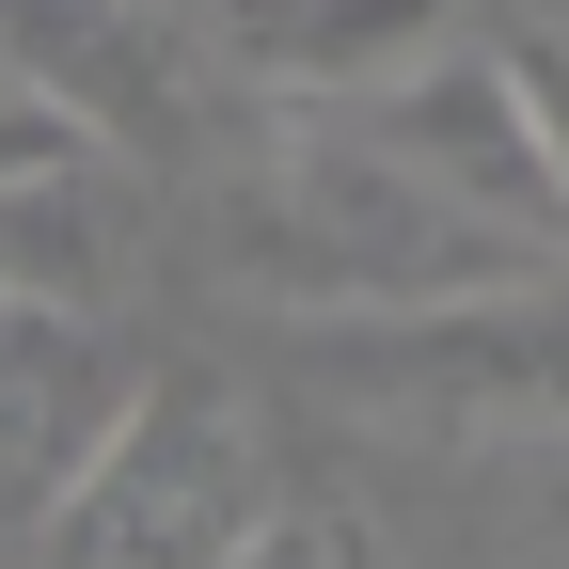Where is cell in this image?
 <instances>
[{
  "label": "cell",
  "mask_w": 569,
  "mask_h": 569,
  "mask_svg": "<svg viewBox=\"0 0 569 569\" xmlns=\"http://www.w3.org/2000/svg\"><path fill=\"white\" fill-rule=\"evenodd\" d=\"M238 253L269 269V301L301 317H427V301H490V284H538L553 253L507 238L490 206H459L443 174L380 127H301L269 142V174L238 206Z\"/></svg>",
  "instance_id": "cell-1"
},
{
  "label": "cell",
  "mask_w": 569,
  "mask_h": 569,
  "mask_svg": "<svg viewBox=\"0 0 569 569\" xmlns=\"http://www.w3.org/2000/svg\"><path fill=\"white\" fill-rule=\"evenodd\" d=\"M269 522L253 490V427L206 380H142V411L111 427V459L17 538V569H238V538Z\"/></svg>",
  "instance_id": "cell-2"
},
{
  "label": "cell",
  "mask_w": 569,
  "mask_h": 569,
  "mask_svg": "<svg viewBox=\"0 0 569 569\" xmlns=\"http://www.w3.org/2000/svg\"><path fill=\"white\" fill-rule=\"evenodd\" d=\"M332 380L380 396L411 427H569V284H490V301H427V317H348Z\"/></svg>",
  "instance_id": "cell-3"
},
{
  "label": "cell",
  "mask_w": 569,
  "mask_h": 569,
  "mask_svg": "<svg viewBox=\"0 0 569 569\" xmlns=\"http://www.w3.org/2000/svg\"><path fill=\"white\" fill-rule=\"evenodd\" d=\"M142 380H159V365H127L80 301H17V317H0V396H17V427H0V459H17V538L111 459V427L142 411Z\"/></svg>",
  "instance_id": "cell-4"
},
{
  "label": "cell",
  "mask_w": 569,
  "mask_h": 569,
  "mask_svg": "<svg viewBox=\"0 0 569 569\" xmlns=\"http://www.w3.org/2000/svg\"><path fill=\"white\" fill-rule=\"evenodd\" d=\"M380 142H411L427 174H443L459 206H490L507 238H538V253H569V190H553V142H538V111H522V80L507 63H427V80H396L380 111H365Z\"/></svg>",
  "instance_id": "cell-5"
},
{
  "label": "cell",
  "mask_w": 569,
  "mask_h": 569,
  "mask_svg": "<svg viewBox=\"0 0 569 569\" xmlns=\"http://www.w3.org/2000/svg\"><path fill=\"white\" fill-rule=\"evenodd\" d=\"M443 17L459 0H222V63L301 111H380L396 80L443 63Z\"/></svg>",
  "instance_id": "cell-6"
},
{
  "label": "cell",
  "mask_w": 569,
  "mask_h": 569,
  "mask_svg": "<svg viewBox=\"0 0 569 569\" xmlns=\"http://www.w3.org/2000/svg\"><path fill=\"white\" fill-rule=\"evenodd\" d=\"M17 80H48L63 111H96L111 159H159L174 142V80H159L142 0H17Z\"/></svg>",
  "instance_id": "cell-7"
},
{
  "label": "cell",
  "mask_w": 569,
  "mask_h": 569,
  "mask_svg": "<svg viewBox=\"0 0 569 569\" xmlns=\"http://www.w3.org/2000/svg\"><path fill=\"white\" fill-rule=\"evenodd\" d=\"M238 569H365V522H332V507H269L238 538Z\"/></svg>",
  "instance_id": "cell-8"
},
{
  "label": "cell",
  "mask_w": 569,
  "mask_h": 569,
  "mask_svg": "<svg viewBox=\"0 0 569 569\" xmlns=\"http://www.w3.org/2000/svg\"><path fill=\"white\" fill-rule=\"evenodd\" d=\"M507 80H522V111H538V142H553V190H569V48H553V32L507 48Z\"/></svg>",
  "instance_id": "cell-9"
}]
</instances>
